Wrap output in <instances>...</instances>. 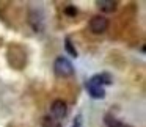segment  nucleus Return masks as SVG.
Wrapping results in <instances>:
<instances>
[{
  "label": "nucleus",
  "mask_w": 146,
  "mask_h": 127,
  "mask_svg": "<svg viewBox=\"0 0 146 127\" xmlns=\"http://www.w3.org/2000/svg\"><path fill=\"white\" fill-rule=\"evenodd\" d=\"M86 89H88L90 96H91L93 99H104L105 97V91H104V88H102L101 82H99L98 75H93L91 79L86 82Z\"/></svg>",
  "instance_id": "3"
},
{
  "label": "nucleus",
  "mask_w": 146,
  "mask_h": 127,
  "mask_svg": "<svg viewBox=\"0 0 146 127\" xmlns=\"http://www.w3.org/2000/svg\"><path fill=\"white\" fill-rule=\"evenodd\" d=\"M99 79V82H101V85H111V82H113V79H111L110 74L107 72H102V74H96Z\"/></svg>",
  "instance_id": "10"
},
{
  "label": "nucleus",
  "mask_w": 146,
  "mask_h": 127,
  "mask_svg": "<svg viewBox=\"0 0 146 127\" xmlns=\"http://www.w3.org/2000/svg\"><path fill=\"white\" fill-rule=\"evenodd\" d=\"M54 71L58 77H71L74 74V66L68 58L58 57L54 63Z\"/></svg>",
  "instance_id": "1"
},
{
  "label": "nucleus",
  "mask_w": 146,
  "mask_h": 127,
  "mask_svg": "<svg viewBox=\"0 0 146 127\" xmlns=\"http://www.w3.org/2000/svg\"><path fill=\"white\" fill-rule=\"evenodd\" d=\"M29 22H30V25L33 27V30H35L36 33L42 32V28H44V21H42L41 13H38V11H32V13H30Z\"/></svg>",
  "instance_id": "5"
},
{
  "label": "nucleus",
  "mask_w": 146,
  "mask_h": 127,
  "mask_svg": "<svg viewBox=\"0 0 146 127\" xmlns=\"http://www.w3.org/2000/svg\"><path fill=\"white\" fill-rule=\"evenodd\" d=\"M63 13L66 14V16H69V17H76V16H77V13H79V10H77V8L74 7V5H68V7H64Z\"/></svg>",
  "instance_id": "11"
},
{
  "label": "nucleus",
  "mask_w": 146,
  "mask_h": 127,
  "mask_svg": "<svg viewBox=\"0 0 146 127\" xmlns=\"http://www.w3.org/2000/svg\"><path fill=\"white\" fill-rule=\"evenodd\" d=\"M41 127H61V124L58 119H55V118H52V116H44L42 118Z\"/></svg>",
  "instance_id": "8"
},
{
  "label": "nucleus",
  "mask_w": 146,
  "mask_h": 127,
  "mask_svg": "<svg viewBox=\"0 0 146 127\" xmlns=\"http://www.w3.org/2000/svg\"><path fill=\"white\" fill-rule=\"evenodd\" d=\"M74 127H79V126H74Z\"/></svg>",
  "instance_id": "12"
},
{
  "label": "nucleus",
  "mask_w": 146,
  "mask_h": 127,
  "mask_svg": "<svg viewBox=\"0 0 146 127\" xmlns=\"http://www.w3.org/2000/svg\"><path fill=\"white\" fill-rule=\"evenodd\" d=\"M96 5H98V8L102 13H115L116 8H118L116 0H98Z\"/></svg>",
  "instance_id": "6"
},
{
  "label": "nucleus",
  "mask_w": 146,
  "mask_h": 127,
  "mask_svg": "<svg viewBox=\"0 0 146 127\" xmlns=\"http://www.w3.org/2000/svg\"><path fill=\"white\" fill-rule=\"evenodd\" d=\"M64 49H66V52L71 55V57L77 58V55H79V54H77L76 47L72 46V42H71V39H69V38H66V39H64Z\"/></svg>",
  "instance_id": "9"
},
{
  "label": "nucleus",
  "mask_w": 146,
  "mask_h": 127,
  "mask_svg": "<svg viewBox=\"0 0 146 127\" xmlns=\"http://www.w3.org/2000/svg\"><path fill=\"white\" fill-rule=\"evenodd\" d=\"M104 124L107 127H132V126H129V124L123 122V121L116 119L113 114H105L104 116Z\"/></svg>",
  "instance_id": "7"
},
{
  "label": "nucleus",
  "mask_w": 146,
  "mask_h": 127,
  "mask_svg": "<svg viewBox=\"0 0 146 127\" xmlns=\"http://www.w3.org/2000/svg\"><path fill=\"white\" fill-rule=\"evenodd\" d=\"M50 114L55 119H61L68 114V105L63 99H55L50 105Z\"/></svg>",
  "instance_id": "4"
},
{
  "label": "nucleus",
  "mask_w": 146,
  "mask_h": 127,
  "mask_svg": "<svg viewBox=\"0 0 146 127\" xmlns=\"http://www.w3.org/2000/svg\"><path fill=\"white\" fill-rule=\"evenodd\" d=\"M88 27L94 35H102V33H105L108 28V19L105 16H101V14L93 16L88 22Z\"/></svg>",
  "instance_id": "2"
}]
</instances>
